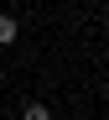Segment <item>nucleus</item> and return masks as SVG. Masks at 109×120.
Here are the masks:
<instances>
[{
    "instance_id": "1",
    "label": "nucleus",
    "mask_w": 109,
    "mask_h": 120,
    "mask_svg": "<svg viewBox=\"0 0 109 120\" xmlns=\"http://www.w3.org/2000/svg\"><path fill=\"white\" fill-rule=\"evenodd\" d=\"M16 37H21V26H16V16H11V11H0V47H11Z\"/></svg>"
},
{
    "instance_id": "2",
    "label": "nucleus",
    "mask_w": 109,
    "mask_h": 120,
    "mask_svg": "<svg viewBox=\"0 0 109 120\" xmlns=\"http://www.w3.org/2000/svg\"><path fill=\"white\" fill-rule=\"evenodd\" d=\"M21 120H52V110H47V105H42V99H31V105H26V110H21Z\"/></svg>"
},
{
    "instance_id": "3",
    "label": "nucleus",
    "mask_w": 109,
    "mask_h": 120,
    "mask_svg": "<svg viewBox=\"0 0 109 120\" xmlns=\"http://www.w3.org/2000/svg\"><path fill=\"white\" fill-rule=\"evenodd\" d=\"M5 5H16V0H5Z\"/></svg>"
}]
</instances>
